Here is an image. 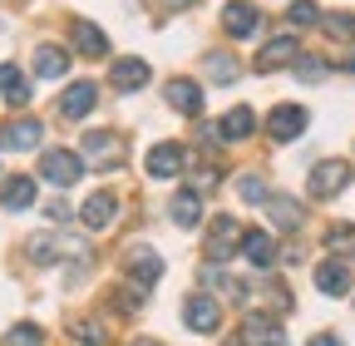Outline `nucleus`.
Instances as JSON below:
<instances>
[{"label": "nucleus", "mask_w": 355, "mask_h": 346, "mask_svg": "<svg viewBox=\"0 0 355 346\" xmlns=\"http://www.w3.org/2000/svg\"><path fill=\"white\" fill-rule=\"evenodd\" d=\"M40 173H44L50 183L69 188V183H79L84 158H79V154H69V149H44V154H40Z\"/></svg>", "instance_id": "obj_3"}, {"label": "nucleus", "mask_w": 355, "mask_h": 346, "mask_svg": "<svg viewBox=\"0 0 355 346\" xmlns=\"http://www.w3.org/2000/svg\"><path fill=\"white\" fill-rule=\"evenodd\" d=\"M316 287H321L326 297H345V292H350V267L331 257V263H321V267H316Z\"/></svg>", "instance_id": "obj_18"}, {"label": "nucleus", "mask_w": 355, "mask_h": 346, "mask_svg": "<svg viewBox=\"0 0 355 346\" xmlns=\"http://www.w3.org/2000/svg\"><path fill=\"white\" fill-rule=\"evenodd\" d=\"M202 65H207V74H212L217 84H232V79H237V60H232V55H207Z\"/></svg>", "instance_id": "obj_28"}, {"label": "nucleus", "mask_w": 355, "mask_h": 346, "mask_svg": "<svg viewBox=\"0 0 355 346\" xmlns=\"http://www.w3.org/2000/svg\"><path fill=\"white\" fill-rule=\"evenodd\" d=\"M242 346H286V341H282V327L277 322H266L261 312H252L242 322Z\"/></svg>", "instance_id": "obj_15"}, {"label": "nucleus", "mask_w": 355, "mask_h": 346, "mask_svg": "<svg viewBox=\"0 0 355 346\" xmlns=\"http://www.w3.org/2000/svg\"><path fill=\"white\" fill-rule=\"evenodd\" d=\"M133 346H158V341H133Z\"/></svg>", "instance_id": "obj_38"}, {"label": "nucleus", "mask_w": 355, "mask_h": 346, "mask_svg": "<svg viewBox=\"0 0 355 346\" xmlns=\"http://www.w3.org/2000/svg\"><path fill=\"white\" fill-rule=\"evenodd\" d=\"M198 198H202V193H178V198H173L168 213H173V223H178V228H193V223L202 218V203H198Z\"/></svg>", "instance_id": "obj_23"}, {"label": "nucleus", "mask_w": 355, "mask_h": 346, "mask_svg": "<svg viewBox=\"0 0 355 346\" xmlns=\"http://www.w3.org/2000/svg\"><path fill=\"white\" fill-rule=\"evenodd\" d=\"M242 252H247V263H252V267H261V272H266V267H272V263H277V242H272V238H266L261 228H252V233H242Z\"/></svg>", "instance_id": "obj_16"}, {"label": "nucleus", "mask_w": 355, "mask_h": 346, "mask_svg": "<svg viewBox=\"0 0 355 346\" xmlns=\"http://www.w3.org/2000/svg\"><path fill=\"white\" fill-rule=\"evenodd\" d=\"M0 94H6L10 104H25V99H30V84L20 79L15 65H0Z\"/></svg>", "instance_id": "obj_24"}, {"label": "nucleus", "mask_w": 355, "mask_h": 346, "mask_svg": "<svg viewBox=\"0 0 355 346\" xmlns=\"http://www.w3.org/2000/svg\"><path fill=\"white\" fill-rule=\"evenodd\" d=\"M94 99H99V90L89 79H79V84H69V90L60 94V114L64 119H84L89 109H94Z\"/></svg>", "instance_id": "obj_11"}, {"label": "nucleus", "mask_w": 355, "mask_h": 346, "mask_svg": "<svg viewBox=\"0 0 355 346\" xmlns=\"http://www.w3.org/2000/svg\"><path fill=\"white\" fill-rule=\"evenodd\" d=\"M139 302H144L139 287H123V292H119V312H139Z\"/></svg>", "instance_id": "obj_34"}, {"label": "nucleus", "mask_w": 355, "mask_h": 346, "mask_svg": "<svg viewBox=\"0 0 355 346\" xmlns=\"http://www.w3.org/2000/svg\"><path fill=\"white\" fill-rule=\"evenodd\" d=\"M109 79H114V90H144L148 84V65L144 60H114V69H109Z\"/></svg>", "instance_id": "obj_17"}, {"label": "nucleus", "mask_w": 355, "mask_h": 346, "mask_svg": "<svg viewBox=\"0 0 355 346\" xmlns=\"http://www.w3.org/2000/svg\"><path fill=\"white\" fill-rule=\"evenodd\" d=\"M242 247V223L237 218H212V228H207V263H227V257Z\"/></svg>", "instance_id": "obj_1"}, {"label": "nucleus", "mask_w": 355, "mask_h": 346, "mask_svg": "<svg viewBox=\"0 0 355 346\" xmlns=\"http://www.w3.org/2000/svg\"><path fill=\"white\" fill-rule=\"evenodd\" d=\"M326 247H331V252H345V257H355V228H350V223H336V228L326 233Z\"/></svg>", "instance_id": "obj_27"}, {"label": "nucleus", "mask_w": 355, "mask_h": 346, "mask_svg": "<svg viewBox=\"0 0 355 346\" xmlns=\"http://www.w3.org/2000/svg\"><path fill=\"white\" fill-rule=\"evenodd\" d=\"M69 45L79 55H89V60H99V55H109V35L99 25H89V20H74L69 25Z\"/></svg>", "instance_id": "obj_10"}, {"label": "nucleus", "mask_w": 355, "mask_h": 346, "mask_svg": "<svg viewBox=\"0 0 355 346\" xmlns=\"http://www.w3.org/2000/svg\"><path fill=\"white\" fill-rule=\"evenodd\" d=\"M350 179H355V168L345 158H326V163L311 168V193H316V198H336L340 188H350Z\"/></svg>", "instance_id": "obj_2"}, {"label": "nucleus", "mask_w": 355, "mask_h": 346, "mask_svg": "<svg viewBox=\"0 0 355 346\" xmlns=\"http://www.w3.org/2000/svg\"><path fill=\"white\" fill-rule=\"evenodd\" d=\"M286 20H291V25H321V10H316V0H291Z\"/></svg>", "instance_id": "obj_29"}, {"label": "nucleus", "mask_w": 355, "mask_h": 346, "mask_svg": "<svg viewBox=\"0 0 355 346\" xmlns=\"http://www.w3.org/2000/svg\"><path fill=\"white\" fill-rule=\"evenodd\" d=\"M193 183H198L193 193H212V188H217V168H202V173H198V179H193Z\"/></svg>", "instance_id": "obj_35"}, {"label": "nucleus", "mask_w": 355, "mask_h": 346, "mask_svg": "<svg viewBox=\"0 0 355 346\" xmlns=\"http://www.w3.org/2000/svg\"><path fill=\"white\" fill-rule=\"evenodd\" d=\"M40 139H44L40 119H10L6 129H0V149H10V154H20V149H35Z\"/></svg>", "instance_id": "obj_9"}, {"label": "nucleus", "mask_w": 355, "mask_h": 346, "mask_svg": "<svg viewBox=\"0 0 355 346\" xmlns=\"http://www.w3.org/2000/svg\"><path fill=\"white\" fill-rule=\"evenodd\" d=\"M266 218H272L277 228H306V208L296 198H286V193H272L266 198Z\"/></svg>", "instance_id": "obj_14"}, {"label": "nucleus", "mask_w": 355, "mask_h": 346, "mask_svg": "<svg viewBox=\"0 0 355 346\" xmlns=\"http://www.w3.org/2000/svg\"><path fill=\"white\" fill-rule=\"evenodd\" d=\"M296 79H311V84L326 79V60L321 55H296Z\"/></svg>", "instance_id": "obj_30"}, {"label": "nucleus", "mask_w": 355, "mask_h": 346, "mask_svg": "<svg viewBox=\"0 0 355 346\" xmlns=\"http://www.w3.org/2000/svg\"><path fill=\"white\" fill-rule=\"evenodd\" d=\"M69 336L84 346H104V327L99 322H69Z\"/></svg>", "instance_id": "obj_32"}, {"label": "nucleus", "mask_w": 355, "mask_h": 346, "mask_svg": "<svg viewBox=\"0 0 355 346\" xmlns=\"http://www.w3.org/2000/svg\"><path fill=\"white\" fill-rule=\"evenodd\" d=\"M84 149H89V158H99V163H104V158H114L119 139H114V134H89V139H84Z\"/></svg>", "instance_id": "obj_31"}, {"label": "nucleus", "mask_w": 355, "mask_h": 346, "mask_svg": "<svg viewBox=\"0 0 355 346\" xmlns=\"http://www.w3.org/2000/svg\"><path fill=\"white\" fill-rule=\"evenodd\" d=\"M144 168H148V179H178L188 168V149L183 144H158V149H148Z\"/></svg>", "instance_id": "obj_5"}, {"label": "nucleus", "mask_w": 355, "mask_h": 346, "mask_svg": "<svg viewBox=\"0 0 355 346\" xmlns=\"http://www.w3.org/2000/svg\"><path fill=\"white\" fill-rule=\"evenodd\" d=\"M247 203H266V188H261V179H257V173H242V188H237Z\"/></svg>", "instance_id": "obj_33"}, {"label": "nucleus", "mask_w": 355, "mask_h": 346, "mask_svg": "<svg viewBox=\"0 0 355 346\" xmlns=\"http://www.w3.org/2000/svg\"><path fill=\"white\" fill-rule=\"evenodd\" d=\"M40 341H44V331L35 322H20V327H10L6 336H0V346H40Z\"/></svg>", "instance_id": "obj_25"}, {"label": "nucleus", "mask_w": 355, "mask_h": 346, "mask_svg": "<svg viewBox=\"0 0 355 346\" xmlns=\"http://www.w3.org/2000/svg\"><path fill=\"white\" fill-rule=\"evenodd\" d=\"M222 25H227L232 40H252L261 30V10L252 0H227V6H222Z\"/></svg>", "instance_id": "obj_4"}, {"label": "nucleus", "mask_w": 355, "mask_h": 346, "mask_svg": "<svg viewBox=\"0 0 355 346\" xmlns=\"http://www.w3.org/2000/svg\"><path fill=\"white\" fill-rule=\"evenodd\" d=\"M69 69V50H60V45H40L35 50V74L40 79H60Z\"/></svg>", "instance_id": "obj_19"}, {"label": "nucleus", "mask_w": 355, "mask_h": 346, "mask_svg": "<svg viewBox=\"0 0 355 346\" xmlns=\"http://www.w3.org/2000/svg\"><path fill=\"white\" fill-rule=\"evenodd\" d=\"M158 6H183V0H158Z\"/></svg>", "instance_id": "obj_37"}, {"label": "nucleus", "mask_w": 355, "mask_h": 346, "mask_svg": "<svg viewBox=\"0 0 355 346\" xmlns=\"http://www.w3.org/2000/svg\"><path fill=\"white\" fill-rule=\"evenodd\" d=\"M30 203H35V179H10L6 188H0V208L20 213V208H30Z\"/></svg>", "instance_id": "obj_22"}, {"label": "nucleus", "mask_w": 355, "mask_h": 346, "mask_svg": "<svg viewBox=\"0 0 355 346\" xmlns=\"http://www.w3.org/2000/svg\"><path fill=\"white\" fill-rule=\"evenodd\" d=\"M296 55H301V45H296V35H277V40H266V45L257 50V69H261V74H272V69L291 65Z\"/></svg>", "instance_id": "obj_8"}, {"label": "nucleus", "mask_w": 355, "mask_h": 346, "mask_svg": "<svg viewBox=\"0 0 355 346\" xmlns=\"http://www.w3.org/2000/svg\"><path fill=\"white\" fill-rule=\"evenodd\" d=\"M252 129H257V114H252V109L242 104V109H232V114H222L217 134L227 139V144H237V139H247V134H252Z\"/></svg>", "instance_id": "obj_20"}, {"label": "nucleus", "mask_w": 355, "mask_h": 346, "mask_svg": "<svg viewBox=\"0 0 355 346\" xmlns=\"http://www.w3.org/2000/svg\"><path fill=\"white\" fill-rule=\"evenodd\" d=\"M183 322H188L193 331H202V336H207V331H217V327H222V307H217L207 292H198V297H188V302H183Z\"/></svg>", "instance_id": "obj_6"}, {"label": "nucleus", "mask_w": 355, "mask_h": 346, "mask_svg": "<svg viewBox=\"0 0 355 346\" xmlns=\"http://www.w3.org/2000/svg\"><path fill=\"white\" fill-rule=\"evenodd\" d=\"M128 272H133V282H139V287H153V282L163 277V257L139 247V252H133V267H128Z\"/></svg>", "instance_id": "obj_21"}, {"label": "nucleus", "mask_w": 355, "mask_h": 346, "mask_svg": "<svg viewBox=\"0 0 355 346\" xmlns=\"http://www.w3.org/2000/svg\"><path fill=\"white\" fill-rule=\"evenodd\" d=\"M321 25H326V35H336V40H355V15H345V10L321 15Z\"/></svg>", "instance_id": "obj_26"}, {"label": "nucleus", "mask_w": 355, "mask_h": 346, "mask_svg": "<svg viewBox=\"0 0 355 346\" xmlns=\"http://www.w3.org/2000/svg\"><path fill=\"white\" fill-rule=\"evenodd\" d=\"M306 346H340V341H336V336H311Z\"/></svg>", "instance_id": "obj_36"}, {"label": "nucleus", "mask_w": 355, "mask_h": 346, "mask_svg": "<svg viewBox=\"0 0 355 346\" xmlns=\"http://www.w3.org/2000/svg\"><path fill=\"white\" fill-rule=\"evenodd\" d=\"M163 94H168V104H173L178 114H188V119H198V114H202V90H198L193 79H173Z\"/></svg>", "instance_id": "obj_13"}, {"label": "nucleus", "mask_w": 355, "mask_h": 346, "mask_svg": "<svg viewBox=\"0 0 355 346\" xmlns=\"http://www.w3.org/2000/svg\"><path fill=\"white\" fill-rule=\"evenodd\" d=\"M301 129H306V109H296V104H277L272 114H266V134H272L277 144H291Z\"/></svg>", "instance_id": "obj_7"}, {"label": "nucleus", "mask_w": 355, "mask_h": 346, "mask_svg": "<svg viewBox=\"0 0 355 346\" xmlns=\"http://www.w3.org/2000/svg\"><path fill=\"white\" fill-rule=\"evenodd\" d=\"M79 218H84V228H89V233L109 228V223L119 218V198H114V193H94V198L84 203V213H79Z\"/></svg>", "instance_id": "obj_12"}]
</instances>
